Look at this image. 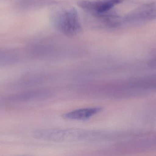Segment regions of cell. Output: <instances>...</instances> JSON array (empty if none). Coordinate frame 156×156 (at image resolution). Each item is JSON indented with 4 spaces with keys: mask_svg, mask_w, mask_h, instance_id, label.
Segmentation results:
<instances>
[{
    "mask_svg": "<svg viewBox=\"0 0 156 156\" xmlns=\"http://www.w3.org/2000/svg\"><path fill=\"white\" fill-rule=\"evenodd\" d=\"M33 135L36 139L48 142L72 143L101 141L102 132L77 128L40 129L34 131Z\"/></svg>",
    "mask_w": 156,
    "mask_h": 156,
    "instance_id": "6da1fadb",
    "label": "cell"
},
{
    "mask_svg": "<svg viewBox=\"0 0 156 156\" xmlns=\"http://www.w3.org/2000/svg\"><path fill=\"white\" fill-rule=\"evenodd\" d=\"M50 20L55 29L66 36H76L82 29L77 11L72 6L53 9L50 14Z\"/></svg>",
    "mask_w": 156,
    "mask_h": 156,
    "instance_id": "7a4b0ae2",
    "label": "cell"
},
{
    "mask_svg": "<svg viewBox=\"0 0 156 156\" xmlns=\"http://www.w3.org/2000/svg\"><path fill=\"white\" fill-rule=\"evenodd\" d=\"M124 23L139 24L156 19V1L142 5L123 16Z\"/></svg>",
    "mask_w": 156,
    "mask_h": 156,
    "instance_id": "3957f363",
    "label": "cell"
},
{
    "mask_svg": "<svg viewBox=\"0 0 156 156\" xmlns=\"http://www.w3.org/2000/svg\"><path fill=\"white\" fill-rule=\"evenodd\" d=\"M123 0H81L78 5L93 17L99 16L112 11L114 7Z\"/></svg>",
    "mask_w": 156,
    "mask_h": 156,
    "instance_id": "277c9868",
    "label": "cell"
},
{
    "mask_svg": "<svg viewBox=\"0 0 156 156\" xmlns=\"http://www.w3.org/2000/svg\"><path fill=\"white\" fill-rule=\"evenodd\" d=\"M102 111L101 107H87L73 110L63 114V118L75 121H86Z\"/></svg>",
    "mask_w": 156,
    "mask_h": 156,
    "instance_id": "5b68a950",
    "label": "cell"
},
{
    "mask_svg": "<svg viewBox=\"0 0 156 156\" xmlns=\"http://www.w3.org/2000/svg\"><path fill=\"white\" fill-rule=\"evenodd\" d=\"M22 58V52L19 49L0 48V67L15 64Z\"/></svg>",
    "mask_w": 156,
    "mask_h": 156,
    "instance_id": "8992f818",
    "label": "cell"
},
{
    "mask_svg": "<svg viewBox=\"0 0 156 156\" xmlns=\"http://www.w3.org/2000/svg\"><path fill=\"white\" fill-rule=\"evenodd\" d=\"M44 93L41 91H32L16 94L8 97L7 102L12 103L26 102L44 97Z\"/></svg>",
    "mask_w": 156,
    "mask_h": 156,
    "instance_id": "52a82bcc",
    "label": "cell"
},
{
    "mask_svg": "<svg viewBox=\"0 0 156 156\" xmlns=\"http://www.w3.org/2000/svg\"><path fill=\"white\" fill-rule=\"evenodd\" d=\"M129 84L130 87L134 89L156 90V74L134 80Z\"/></svg>",
    "mask_w": 156,
    "mask_h": 156,
    "instance_id": "ba28073f",
    "label": "cell"
},
{
    "mask_svg": "<svg viewBox=\"0 0 156 156\" xmlns=\"http://www.w3.org/2000/svg\"><path fill=\"white\" fill-rule=\"evenodd\" d=\"M54 0H19L16 7L22 10H31L43 7L49 4Z\"/></svg>",
    "mask_w": 156,
    "mask_h": 156,
    "instance_id": "9c48e42d",
    "label": "cell"
}]
</instances>
